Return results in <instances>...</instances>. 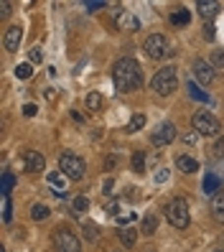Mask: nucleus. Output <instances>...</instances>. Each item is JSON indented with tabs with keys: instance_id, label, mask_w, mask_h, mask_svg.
Segmentation results:
<instances>
[{
	"instance_id": "obj_1",
	"label": "nucleus",
	"mask_w": 224,
	"mask_h": 252,
	"mask_svg": "<svg viewBox=\"0 0 224 252\" xmlns=\"http://www.w3.org/2000/svg\"><path fill=\"white\" fill-rule=\"evenodd\" d=\"M112 82H115V90L123 92V94L140 90L143 87V74H140V66H138L135 59H130V56L120 59L112 69Z\"/></svg>"
},
{
	"instance_id": "obj_2",
	"label": "nucleus",
	"mask_w": 224,
	"mask_h": 252,
	"mask_svg": "<svg viewBox=\"0 0 224 252\" xmlns=\"http://www.w3.org/2000/svg\"><path fill=\"white\" fill-rule=\"evenodd\" d=\"M176 87H178V74H176V66H160L156 74H153V79H151V90L160 97H168L176 92Z\"/></svg>"
},
{
	"instance_id": "obj_3",
	"label": "nucleus",
	"mask_w": 224,
	"mask_h": 252,
	"mask_svg": "<svg viewBox=\"0 0 224 252\" xmlns=\"http://www.w3.org/2000/svg\"><path fill=\"white\" fill-rule=\"evenodd\" d=\"M163 214H166L168 224H171L173 229H186V227H189V221H191L189 204H186V199H181V196L171 199V201L166 204V209H163Z\"/></svg>"
},
{
	"instance_id": "obj_4",
	"label": "nucleus",
	"mask_w": 224,
	"mask_h": 252,
	"mask_svg": "<svg viewBox=\"0 0 224 252\" xmlns=\"http://www.w3.org/2000/svg\"><path fill=\"white\" fill-rule=\"evenodd\" d=\"M59 168H62V173L66 176V179L79 181V179H84V173H87V163L77 153L64 151L62 156H59Z\"/></svg>"
},
{
	"instance_id": "obj_5",
	"label": "nucleus",
	"mask_w": 224,
	"mask_h": 252,
	"mask_svg": "<svg viewBox=\"0 0 224 252\" xmlns=\"http://www.w3.org/2000/svg\"><path fill=\"white\" fill-rule=\"evenodd\" d=\"M191 127H193V132H199V135H219L222 132L219 120L206 110H199V112L191 115Z\"/></svg>"
},
{
	"instance_id": "obj_6",
	"label": "nucleus",
	"mask_w": 224,
	"mask_h": 252,
	"mask_svg": "<svg viewBox=\"0 0 224 252\" xmlns=\"http://www.w3.org/2000/svg\"><path fill=\"white\" fill-rule=\"evenodd\" d=\"M143 51L151 56V59H166V56H171L173 51H171V43H168V38L163 36V33H153V36H148L145 38V43H143Z\"/></svg>"
},
{
	"instance_id": "obj_7",
	"label": "nucleus",
	"mask_w": 224,
	"mask_h": 252,
	"mask_svg": "<svg viewBox=\"0 0 224 252\" xmlns=\"http://www.w3.org/2000/svg\"><path fill=\"white\" fill-rule=\"evenodd\" d=\"M54 245H56L59 252H82L79 237L74 234L69 227H56V232H54Z\"/></svg>"
},
{
	"instance_id": "obj_8",
	"label": "nucleus",
	"mask_w": 224,
	"mask_h": 252,
	"mask_svg": "<svg viewBox=\"0 0 224 252\" xmlns=\"http://www.w3.org/2000/svg\"><path fill=\"white\" fill-rule=\"evenodd\" d=\"M191 74H193V82L201 84V87L212 84V82L217 79V71H214V66H212V64H206L204 59H196V62L191 64Z\"/></svg>"
},
{
	"instance_id": "obj_9",
	"label": "nucleus",
	"mask_w": 224,
	"mask_h": 252,
	"mask_svg": "<svg viewBox=\"0 0 224 252\" xmlns=\"http://www.w3.org/2000/svg\"><path fill=\"white\" fill-rule=\"evenodd\" d=\"M176 125L173 123H160L158 127H156V132L151 135V143L153 145H158V148H163V145H171L173 140H176Z\"/></svg>"
},
{
	"instance_id": "obj_10",
	"label": "nucleus",
	"mask_w": 224,
	"mask_h": 252,
	"mask_svg": "<svg viewBox=\"0 0 224 252\" xmlns=\"http://www.w3.org/2000/svg\"><path fill=\"white\" fill-rule=\"evenodd\" d=\"M21 41H23V28L21 26H10L5 31V36H3V46H5V51L16 54L18 46H21Z\"/></svg>"
},
{
	"instance_id": "obj_11",
	"label": "nucleus",
	"mask_w": 224,
	"mask_h": 252,
	"mask_svg": "<svg viewBox=\"0 0 224 252\" xmlns=\"http://www.w3.org/2000/svg\"><path fill=\"white\" fill-rule=\"evenodd\" d=\"M117 28L120 31H138L140 28V18L135 16V13H130V10H120L117 13Z\"/></svg>"
},
{
	"instance_id": "obj_12",
	"label": "nucleus",
	"mask_w": 224,
	"mask_h": 252,
	"mask_svg": "<svg viewBox=\"0 0 224 252\" xmlns=\"http://www.w3.org/2000/svg\"><path fill=\"white\" fill-rule=\"evenodd\" d=\"M46 168V158L38 151H26V171L28 173H41Z\"/></svg>"
},
{
	"instance_id": "obj_13",
	"label": "nucleus",
	"mask_w": 224,
	"mask_h": 252,
	"mask_svg": "<svg viewBox=\"0 0 224 252\" xmlns=\"http://www.w3.org/2000/svg\"><path fill=\"white\" fill-rule=\"evenodd\" d=\"M196 10H199V16H201V18L212 21L217 13L222 10V3H217V0H199V3H196Z\"/></svg>"
},
{
	"instance_id": "obj_14",
	"label": "nucleus",
	"mask_w": 224,
	"mask_h": 252,
	"mask_svg": "<svg viewBox=\"0 0 224 252\" xmlns=\"http://www.w3.org/2000/svg\"><path fill=\"white\" fill-rule=\"evenodd\" d=\"M176 168L181 171V173H196L199 171V163H196V158L181 153V156H176Z\"/></svg>"
},
{
	"instance_id": "obj_15",
	"label": "nucleus",
	"mask_w": 224,
	"mask_h": 252,
	"mask_svg": "<svg viewBox=\"0 0 224 252\" xmlns=\"http://www.w3.org/2000/svg\"><path fill=\"white\" fill-rule=\"evenodd\" d=\"M156 232H158V217H156L153 212L143 214V221H140V234H145V237H153Z\"/></svg>"
},
{
	"instance_id": "obj_16",
	"label": "nucleus",
	"mask_w": 224,
	"mask_h": 252,
	"mask_svg": "<svg viewBox=\"0 0 224 252\" xmlns=\"http://www.w3.org/2000/svg\"><path fill=\"white\" fill-rule=\"evenodd\" d=\"M219 191H222V181H219V176H217V173H206V176H204V194L214 199V196L219 194Z\"/></svg>"
},
{
	"instance_id": "obj_17",
	"label": "nucleus",
	"mask_w": 224,
	"mask_h": 252,
	"mask_svg": "<svg viewBox=\"0 0 224 252\" xmlns=\"http://www.w3.org/2000/svg\"><path fill=\"white\" fill-rule=\"evenodd\" d=\"M212 214H214V219L219 221V224H224V191H219V194L212 199Z\"/></svg>"
},
{
	"instance_id": "obj_18",
	"label": "nucleus",
	"mask_w": 224,
	"mask_h": 252,
	"mask_svg": "<svg viewBox=\"0 0 224 252\" xmlns=\"http://www.w3.org/2000/svg\"><path fill=\"white\" fill-rule=\"evenodd\" d=\"M13 186H16V176H13L10 171H3V179H0V194H3V196H10Z\"/></svg>"
},
{
	"instance_id": "obj_19",
	"label": "nucleus",
	"mask_w": 224,
	"mask_h": 252,
	"mask_svg": "<svg viewBox=\"0 0 224 252\" xmlns=\"http://www.w3.org/2000/svg\"><path fill=\"white\" fill-rule=\"evenodd\" d=\"M82 237L87 242H97V237H99V227L95 224V221H84L82 224Z\"/></svg>"
},
{
	"instance_id": "obj_20",
	"label": "nucleus",
	"mask_w": 224,
	"mask_h": 252,
	"mask_svg": "<svg viewBox=\"0 0 224 252\" xmlns=\"http://www.w3.org/2000/svg\"><path fill=\"white\" fill-rule=\"evenodd\" d=\"M120 242H123V247H135V242H138V232L135 229H130V227H125V229H120Z\"/></svg>"
},
{
	"instance_id": "obj_21",
	"label": "nucleus",
	"mask_w": 224,
	"mask_h": 252,
	"mask_svg": "<svg viewBox=\"0 0 224 252\" xmlns=\"http://www.w3.org/2000/svg\"><path fill=\"white\" fill-rule=\"evenodd\" d=\"M102 105H104V97H102L99 92H89V94H87V107H89V112H99Z\"/></svg>"
},
{
	"instance_id": "obj_22",
	"label": "nucleus",
	"mask_w": 224,
	"mask_h": 252,
	"mask_svg": "<svg viewBox=\"0 0 224 252\" xmlns=\"http://www.w3.org/2000/svg\"><path fill=\"white\" fill-rule=\"evenodd\" d=\"M145 123H148V117H145L143 112H135V115L130 117V123H128V132H138V130H143Z\"/></svg>"
},
{
	"instance_id": "obj_23",
	"label": "nucleus",
	"mask_w": 224,
	"mask_h": 252,
	"mask_svg": "<svg viewBox=\"0 0 224 252\" xmlns=\"http://www.w3.org/2000/svg\"><path fill=\"white\" fill-rule=\"evenodd\" d=\"M49 214H51V212H49L46 204H33V206H31V219H33V221H46Z\"/></svg>"
},
{
	"instance_id": "obj_24",
	"label": "nucleus",
	"mask_w": 224,
	"mask_h": 252,
	"mask_svg": "<svg viewBox=\"0 0 224 252\" xmlns=\"http://www.w3.org/2000/svg\"><path fill=\"white\" fill-rule=\"evenodd\" d=\"M130 166H132V171H135V173H143V171H145V153H143V151H135V153H132Z\"/></svg>"
},
{
	"instance_id": "obj_25",
	"label": "nucleus",
	"mask_w": 224,
	"mask_h": 252,
	"mask_svg": "<svg viewBox=\"0 0 224 252\" xmlns=\"http://www.w3.org/2000/svg\"><path fill=\"white\" fill-rule=\"evenodd\" d=\"M189 21H191V13H189L186 8H181V10L171 13V23H173V26H186Z\"/></svg>"
},
{
	"instance_id": "obj_26",
	"label": "nucleus",
	"mask_w": 224,
	"mask_h": 252,
	"mask_svg": "<svg viewBox=\"0 0 224 252\" xmlns=\"http://www.w3.org/2000/svg\"><path fill=\"white\" fill-rule=\"evenodd\" d=\"M71 209H74V214H84V212L89 209V199L82 196V194L74 196V199H71Z\"/></svg>"
},
{
	"instance_id": "obj_27",
	"label": "nucleus",
	"mask_w": 224,
	"mask_h": 252,
	"mask_svg": "<svg viewBox=\"0 0 224 252\" xmlns=\"http://www.w3.org/2000/svg\"><path fill=\"white\" fill-rule=\"evenodd\" d=\"M117 166H120V153H110L107 158H104V163H102V168L107 171V173H112Z\"/></svg>"
},
{
	"instance_id": "obj_28",
	"label": "nucleus",
	"mask_w": 224,
	"mask_h": 252,
	"mask_svg": "<svg viewBox=\"0 0 224 252\" xmlns=\"http://www.w3.org/2000/svg\"><path fill=\"white\" fill-rule=\"evenodd\" d=\"M189 94H191L193 99H199V102H209V94L201 92V87H199L196 82H189Z\"/></svg>"
},
{
	"instance_id": "obj_29",
	"label": "nucleus",
	"mask_w": 224,
	"mask_h": 252,
	"mask_svg": "<svg viewBox=\"0 0 224 252\" xmlns=\"http://www.w3.org/2000/svg\"><path fill=\"white\" fill-rule=\"evenodd\" d=\"M31 74H33V66L31 64H18L16 66V77L18 79H31Z\"/></svg>"
},
{
	"instance_id": "obj_30",
	"label": "nucleus",
	"mask_w": 224,
	"mask_h": 252,
	"mask_svg": "<svg viewBox=\"0 0 224 252\" xmlns=\"http://www.w3.org/2000/svg\"><path fill=\"white\" fill-rule=\"evenodd\" d=\"M49 184H51L54 189H64L66 176H64V173H49Z\"/></svg>"
},
{
	"instance_id": "obj_31",
	"label": "nucleus",
	"mask_w": 224,
	"mask_h": 252,
	"mask_svg": "<svg viewBox=\"0 0 224 252\" xmlns=\"http://www.w3.org/2000/svg\"><path fill=\"white\" fill-rule=\"evenodd\" d=\"M10 219H13V206H10V196H3V221L8 224Z\"/></svg>"
},
{
	"instance_id": "obj_32",
	"label": "nucleus",
	"mask_w": 224,
	"mask_h": 252,
	"mask_svg": "<svg viewBox=\"0 0 224 252\" xmlns=\"http://www.w3.org/2000/svg\"><path fill=\"white\" fill-rule=\"evenodd\" d=\"M28 59H31V64H41L43 62V49L41 46H33L31 51H28Z\"/></svg>"
},
{
	"instance_id": "obj_33",
	"label": "nucleus",
	"mask_w": 224,
	"mask_h": 252,
	"mask_svg": "<svg viewBox=\"0 0 224 252\" xmlns=\"http://www.w3.org/2000/svg\"><path fill=\"white\" fill-rule=\"evenodd\" d=\"M212 66L214 69H224V51H214L212 54Z\"/></svg>"
},
{
	"instance_id": "obj_34",
	"label": "nucleus",
	"mask_w": 224,
	"mask_h": 252,
	"mask_svg": "<svg viewBox=\"0 0 224 252\" xmlns=\"http://www.w3.org/2000/svg\"><path fill=\"white\" fill-rule=\"evenodd\" d=\"M104 5H107L104 0H89V3H84V8H87L89 13H92V10H102Z\"/></svg>"
},
{
	"instance_id": "obj_35",
	"label": "nucleus",
	"mask_w": 224,
	"mask_h": 252,
	"mask_svg": "<svg viewBox=\"0 0 224 252\" xmlns=\"http://www.w3.org/2000/svg\"><path fill=\"white\" fill-rule=\"evenodd\" d=\"M10 13H13V5L8 3V0H3V3H0V18L5 21V18L10 16Z\"/></svg>"
},
{
	"instance_id": "obj_36",
	"label": "nucleus",
	"mask_w": 224,
	"mask_h": 252,
	"mask_svg": "<svg viewBox=\"0 0 224 252\" xmlns=\"http://www.w3.org/2000/svg\"><path fill=\"white\" fill-rule=\"evenodd\" d=\"M214 156L217 158H224V135L217 138V143H214Z\"/></svg>"
},
{
	"instance_id": "obj_37",
	"label": "nucleus",
	"mask_w": 224,
	"mask_h": 252,
	"mask_svg": "<svg viewBox=\"0 0 224 252\" xmlns=\"http://www.w3.org/2000/svg\"><path fill=\"white\" fill-rule=\"evenodd\" d=\"M156 179V184H166L168 181V168H158V173L153 176Z\"/></svg>"
},
{
	"instance_id": "obj_38",
	"label": "nucleus",
	"mask_w": 224,
	"mask_h": 252,
	"mask_svg": "<svg viewBox=\"0 0 224 252\" xmlns=\"http://www.w3.org/2000/svg\"><path fill=\"white\" fill-rule=\"evenodd\" d=\"M23 115H26V117H36V115H38V107L28 102V105H23Z\"/></svg>"
},
{
	"instance_id": "obj_39",
	"label": "nucleus",
	"mask_w": 224,
	"mask_h": 252,
	"mask_svg": "<svg viewBox=\"0 0 224 252\" xmlns=\"http://www.w3.org/2000/svg\"><path fill=\"white\" fill-rule=\"evenodd\" d=\"M181 140H184L186 145H193V143H196V140H199V132H193V130H191V132H186V135H184Z\"/></svg>"
},
{
	"instance_id": "obj_40",
	"label": "nucleus",
	"mask_w": 224,
	"mask_h": 252,
	"mask_svg": "<svg viewBox=\"0 0 224 252\" xmlns=\"http://www.w3.org/2000/svg\"><path fill=\"white\" fill-rule=\"evenodd\" d=\"M214 31H217V28H214V26H212V23H206V28H204V36H206V38H209V41H214V36H217V33H214Z\"/></svg>"
},
{
	"instance_id": "obj_41",
	"label": "nucleus",
	"mask_w": 224,
	"mask_h": 252,
	"mask_svg": "<svg viewBox=\"0 0 224 252\" xmlns=\"http://www.w3.org/2000/svg\"><path fill=\"white\" fill-rule=\"evenodd\" d=\"M112 189H115V181H112V179H107V181H104V186H102V191H104V194H110Z\"/></svg>"
},
{
	"instance_id": "obj_42",
	"label": "nucleus",
	"mask_w": 224,
	"mask_h": 252,
	"mask_svg": "<svg viewBox=\"0 0 224 252\" xmlns=\"http://www.w3.org/2000/svg\"><path fill=\"white\" fill-rule=\"evenodd\" d=\"M117 209H120V201H110V204H107V212H110V214H115Z\"/></svg>"
},
{
	"instance_id": "obj_43",
	"label": "nucleus",
	"mask_w": 224,
	"mask_h": 252,
	"mask_svg": "<svg viewBox=\"0 0 224 252\" xmlns=\"http://www.w3.org/2000/svg\"><path fill=\"white\" fill-rule=\"evenodd\" d=\"M135 194H138L135 189H128V196H125V199H128V201H135Z\"/></svg>"
},
{
	"instance_id": "obj_44",
	"label": "nucleus",
	"mask_w": 224,
	"mask_h": 252,
	"mask_svg": "<svg viewBox=\"0 0 224 252\" xmlns=\"http://www.w3.org/2000/svg\"><path fill=\"white\" fill-rule=\"evenodd\" d=\"M46 99L54 102V99H56V90H46Z\"/></svg>"
},
{
	"instance_id": "obj_45",
	"label": "nucleus",
	"mask_w": 224,
	"mask_h": 252,
	"mask_svg": "<svg viewBox=\"0 0 224 252\" xmlns=\"http://www.w3.org/2000/svg\"><path fill=\"white\" fill-rule=\"evenodd\" d=\"M71 117H74V120H77V123H84V115H79L77 110H74V112H71Z\"/></svg>"
},
{
	"instance_id": "obj_46",
	"label": "nucleus",
	"mask_w": 224,
	"mask_h": 252,
	"mask_svg": "<svg viewBox=\"0 0 224 252\" xmlns=\"http://www.w3.org/2000/svg\"><path fill=\"white\" fill-rule=\"evenodd\" d=\"M219 250L224 252V234H222V240H219Z\"/></svg>"
},
{
	"instance_id": "obj_47",
	"label": "nucleus",
	"mask_w": 224,
	"mask_h": 252,
	"mask_svg": "<svg viewBox=\"0 0 224 252\" xmlns=\"http://www.w3.org/2000/svg\"><path fill=\"white\" fill-rule=\"evenodd\" d=\"M214 252H222V250H214Z\"/></svg>"
},
{
	"instance_id": "obj_48",
	"label": "nucleus",
	"mask_w": 224,
	"mask_h": 252,
	"mask_svg": "<svg viewBox=\"0 0 224 252\" xmlns=\"http://www.w3.org/2000/svg\"><path fill=\"white\" fill-rule=\"evenodd\" d=\"M56 252H59V250H56Z\"/></svg>"
}]
</instances>
